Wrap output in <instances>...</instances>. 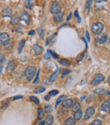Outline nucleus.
I'll use <instances>...</instances> for the list:
<instances>
[{
  "mask_svg": "<svg viewBox=\"0 0 110 125\" xmlns=\"http://www.w3.org/2000/svg\"><path fill=\"white\" fill-rule=\"evenodd\" d=\"M36 73V69L35 66H28L25 71V77H26L29 81H31L34 78L35 75Z\"/></svg>",
  "mask_w": 110,
  "mask_h": 125,
  "instance_id": "obj_1",
  "label": "nucleus"
},
{
  "mask_svg": "<svg viewBox=\"0 0 110 125\" xmlns=\"http://www.w3.org/2000/svg\"><path fill=\"white\" fill-rule=\"evenodd\" d=\"M103 25L101 22H97V23L93 24L92 26V31H93L94 34L99 35L102 33V31H103Z\"/></svg>",
  "mask_w": 110,
  "mask_h": 125,
  "instance_id": "obj_2",
  "label": "nucleus"
},
{
  "mask_svg": "<svg viewBox=\"0 0 110 125\" xmlns=\"http://www.w3.org/2000/svg\"><path fill=\"white\" fill-rule=\"evenodd\" d=\"M0 43H2L3 45H7L8 43H10V38L9 35L8 33L3 32L0 34Z\"/></svg>",
  "mask_w": 110,
  "mask_h": 125,
  "instance_id": "obj_3",
  "label": "nucleus"
},
{
  "mask_svg": "<svg viewBox=\"0 0 110 125\" xmlns=\"http://www.w3.org/2000/svg\"><path fill=\"white\" fill-rule=\"evenodd\" d=\"M61 10V6H60V3L57 1H54L52 3L51 7H50V12L52 14H55L57 12L60 11Z\"/></svg>",
  "mask_w": 110,
  "mask_h": 125,
  "instance_id": "obj_4",
  "label": "nucleus"
},
{
  "mask_svg": "<svg viewBox=\"0 0 110 125\" xmlns=\"http://www.w3.org/2000/svg\"><path fill=\"white\" fill-rule=\"evenodd\" d=\"M104 81V76L102 75V74H97L94 77V78L92 79V83H91L92 85H97V84L101 83Z\"/></svg>",
  "mask_w": 110,
  "mask_h": 125,
  "instance_id": "obj_5",
  "label": "nucleus"
},
{
  "mask_svg": "<svg viewBox=\"0 0 110 125\" xmlns=\"http://www.w3.org/2000/svg\"><path fill=\"white\" fill-rule=\"evenodd\" d=\"M53 15H53V20H54V21L56 23H59V22H61L63 21L64 14L61 11H59V12H57V13L53 14Z\"/></svg>",
  "mask_w": 110,
  "mask_h": 125,
  "instance_id": "obj_6",
  "label": "nucleus"
},
{
  "mask_svg": "<svg viewBox=\"0 0 110 125\" xmlns=\"http://www.w3.org/2000/svg\"><path fill=\"white\" fill-rule=\"evenodd\" d=\"M15 67H16V63H15V61H9L8 66H7V68H6L7 73H12V72H14L15 69Z\"/></svg>",
  "mask_w": 110,
  "mask_h": 125,
  "instance_id": "obj_7",
  "label": "nucleus"
},
{
  "mask_svg": "<svg viewBox=\"0 0 110 125\" xmlns=\"http://www.w3.org/2000/svg\"><path fill=\"white\" fill-rule=\"evenodd\" d=\"M95 113V110H94L93 107H89L86 111H85V120H88L90 117H92V116Z\"/></svg>",
  "mask_w": 110,
  "mask_h": 125,
  "instance_id": "obj_8",
  "label": "nucleus"
},
{
  "mask_svg": "<svg viewBox=\"0 0 110 125\" xmlns=\"http://www.w3.org/2000/svg\"><path fill=\"white\" fill-rule=\"evenodd\" d=\"M20 20L25 21L26 24H29L30 23V15H29V14H28L27 12H25V11L22 12V14L20 15Z\"/></svg>",
  "mask_w": 110,
  "mask_h": 125,
  "instance_id": "obj_9",
  "label": "nucleus"
},
{
  "mask_svg": "<svg viewBox=\"0 0 110 125\" xmlns=\"http://www.w3.org/2000/svg\"><path fill=\"white\" fill-rule=\"evenodd\" d=\"M73 104V100L71 99H64L62 101V105L64 108H69Z\"/></svg>",
  "mask_w": 110,
  "mask_h": 125,
  "instance_id": "obj_10",
  "label": "nucleus"
},
{
  "mask_svg": "<svg viewBox=\"0 0 110 125\" xmlns=\"http://www.w3.org/2000/svg\"><path fill=\"white\" fill-rule=\"evenodd\" d=\"M33 50H34L35 54H36V55H40V54L42 53L43 49H42V47H41L40 45L35 44L34 46H33Z\"/></svg>",
  "mask_w": 110,
  "mask_h": 125,
  "instance_id": "obj_11",
  "label": "nucleus"
},
{
  "mask_svg": "<svg viewBox=\"0 0 110 125\" xmlns=\"http://www.w3.org/2000/svg\"><path fill=\"white\" fill-rule=\"evenodd\" d=\"M110 108V100H108L106 101H104L102 105V110L103 112H109Z\"/></svg>",
  "mask_w": 110,
  "mask_h": 125,
  "instance_id": "obj_12",
  "label": "nucleus"
},
{
  "mask_svg": "<svg viewBox=\"0 0 110 125\" xmlns=\"http://www.w3.org/2000/svg\"><path fill=\"white\" fill-rule=\"evenodd\" d=\"M108 40V35L107 34H102L98 38H97V42L98 43H106V41Z\"/></svg>",
  "mask_w": 110,
  "mask_h": 125,
  "instance_id": "obj_13",
  "label": "nucleus"
},
{
  "mask_svg": "<svg viewBox=\"0 0 110 125\" xmlns=\"http://www.w3.org/2000/svg\"><path fill=\"white\" fill-rule=\"evenodd\" d=\"M25 7L28 9V10H32V8L34 7V2H33V0H25Z\"/></svg>",
  "mask_w": 110,
  "mask_h": 125,
  "instance_id": "obj_14",
  "label": "nucleus"
},
{
  "mask_svg": "<svg viewBox=\"0 0 110 125\" xmlns=\"http://www.w3.org/2000/svg\"><path fill=\"white\" fill-rule=\"evenodd\" d=\"M2 15H3V16H11L12 10L10 8H5L4 10L2 11Z\"/></svg>",
  "mask_w": 110,
  "mask_h": 125,
  "instance_id": "obj_15",
  "label": "nucleus"
},
{
  "mask_svg": "<svg viewBox=\"0 0 110 125\" xmlns=\"http://www.w3.org/2000/svg\"><path fill=\"white\" fill-rule=\"evenodd\" d=\"M19 19H20V17H19L18 15H11V21H10V24H12V25H15V24L18 23L19 21Z\"/></svg>",
  "mask_w": 110,
  "mask_h": 125,
  "instance_id": "obj_16",
  "label": "nucleus"
},
{
  "mask_svg": "<svg viewBox=\"0 0 110 125\" xmlns=\"http://www.w3.org/2000/svg\"><path fill=\"white\" fill-rule=\"evenodd\" d=\"M82 117V112L81 110H78L76 112H75V115H74V119L75 120H80Z\"/></svg>",
  "mask_w": 110,
  "mask_h": 125,
  "instance_id": "obj_17",
  "label": "nucleus"
},
{
  "mask_svg": "<svg viewBox=\"0 0 110 125\" xmlns=\"http://www.w3.org/2000/svg\"><path fill=\"white\" fill-rule=\"evenodd\" d=\"M71 111L72 112H76V111L80 110L81 109V105H80L79 102H76V103H74L73 105H71Z\"/></svg>",
  "mask_w": 110,
  "mask_h": 125,
  "instance_id": "obj_18",
  "label": "nucleus"
},
{
  "mask_svg": "<svg viewBox=\"0 0 110 125\" xmlns=\"http://www.w3.org/2000/svg\"><path fill=\"white\" fill-rule=\"evenodd\" d=\"M59 64L67 67V66H70V61H69V60H67V59H61L60 61H59Z\"/></svg>",
  "mask_w": 110,
  "mask_h": 125,
  "instance_id": "obj_19",
  "label": "nucleus"
},
{
  "mask_svg": "<svg viewBox=\"0 0 110 125\" xmlns=\"http://www.w3.org/2000/svg\"><path fill=\"white\" fill-rule=\"evenodd\" d=\"M53 123V117L52 115H48V116H47V117H46V121H45V124H48V125H50V124H52Z\"/></svg>",
  "mask_w": 110,
  "mask_h": 125,
  "instance_id": "obj_20",
  "label": "nucleus"
},
{
  "mask_svg": "<svg viewBox=\"0 0 110 125\" xmlns=\"http://www.w3.org/2000/svg\"><path fill=\"white\" fill-rule=\"evenodd\" d=\"M25 39H22L21 41L19 43V48H18V53H20L23 50L24 46H25Z\"/></svg>",
  "mask_w": 110,
  "mask_h": 125,
  "instance_id": "obj_21",
  "label": "nucleus"
},
{
  "mask_svg": "<svg viewBox=\"0 0 110 125\" xmlns=\"http://www.w3.org/2000/svg\"><path fill=\"white\" fill-rule=\"evenodd\" d=\"M58 73H59V69L56 70V72L51 76V77H50V78L48 79V81H50V83L54 82V81L56 80V78H57V77H58Z\"/></svg>",
  "mask_w": 110,
  "mask_h": 125,
  "instance_id": "obj_22",
  "label": "nucleus"
},
{
  "mask_svg": "<svg viewBox=\"0 0 110 125\" xmlns=\"http://www.w3.org/2000/svg\"><path fill=\"white\" fill-rule=\"evenodd\" d=\"M64 124H65L66 125H74L75 124H76V122H75V119L73 118V117H69V118L65 120Z\"/></svg>",
  "mask_w": 110,
  "mask_h": 125,
  "instance_id": "obj_23",
  "label": "nucleus"
},
{
  "mask_svg": "<svg viewBox=\"0 0 110 125\" xmlns=\"http://www.w3.org/2000/svg\"><path fill=\"white\" fill-rule=\"evenodd\" d=\"M44 117V112L42 108L38 109V116H37V119L38 120H41Z\"/></svg>",
  "mask_w": 110,
  "mask_h": 125,
  "instance_id": "obj_24",
  "label": "nucleus"
},
{
  "mask_svg": "<svg viewBox=\"0 0 110 125\" xmlns=\"http://www.w3.org/2000/svg\"><path fill=\"white\" fill-rule=\"evenodd\" d=\"M92 0H86V3H85V10H86V13H88L89 10H90L91 6H92Z\"/></svg>",
  "mask_w": 110,
  "mask_h": 125,
  "instance_id": "obj_25",
  "label": "nucleus"
},
{
  "mask_svg": "<svg viewBox=\"0 0 110 125\" xmlns=\"http://www.w3.org/2000/svg\"><path fill=\"white\" fill-rule=\"evenodd\" d=\"M44 91H45V88L42 87V86H41V87H37L34 89V92L36 93V94H38V93H42V92H44Z\"/></svg>",
  "mask_w": 110,
  "mask_h": 125,
  "instance_id": "obj_26",
  "label": "nucleus"
},
{
  "mask_svg": "<svg viewBox=\"0 0 110 125\" xmlns=\"http://www.w3.org/2000/svg\"><path fill=\"white\" fill-rule=\"evenodd\" d=\"M64 99H66V96L65 95H61V96H59V98L57 100V102H56V106H58V105H59V104L62 103V101Z\"/></svg>",
  "mask_w": 110,
  "mask_h": 125,
  "instance_id": "obj_27",
  "label": "nucleus"
},
{
  "mask_svg": "<svg viewBox=\"0 0 110 125\" xmlns=\"http://www.w3.org/2000/svg\"><path fill=\"white\" fill-rule=\"evenodd\" d=\"M30 100H31V101L34 102V103H36V105H39V104H40L39 99H38V98H36V96H31V97H30Z\"/></svg>",
  "mask_w": 110,
  "mask_h": 125,
  "instance_id": "obj_28",
  "label": "nucleus"
},
{
  "mask_svg": "<svg viewBox=\"0 0 110 125\" xmlns=\"http://www.w3.org/2000/svg\"><path fill=\"white\" fill-rule=\"evenodd\" d=\"M94 93L97 94H102L105 93V90H104L103 89H97L94 90Z\"/></svg>",
  "mask_w": 110,
  "mask_h": 125,
  "instance_id": "obj_29",
  "label": "nucleus"
},
{
  "mask_svg": "<svg viewBox=\"0 0 110 125\" xmlns=\"http://www.w3.org/2000/svg\"><path fill=\"white\" fill-rule=\"evenodd\" d=\"M45 111H46V112H48V113H51V112H53V107L50 105H47L46 106H45Z\"/></svg>",
  "mask_w": 110,
  "mask_h": 125,
  "instance_id": "obj_30",
  "label": "nucleus"
},
{
  "mask_svg": "<svg viewBox=\"0 0 110 125\" xmlns=\"http://www.w3.org/2000/svg\"><path fill=\"white\" fill-rule=\"evenodd\" d=\"M59 94V90H56V89H53V90L50 91L49 94H48V95L49 96H55L56 94Z\"/></svg>",
  "mask_w": 110,
  "mask_h": 125,
  "instance_id": "obj_31",
  "label": "nucleus"
},
{
  "mask_svg": "<svg viewBox=\"0 0 110 125\" xmlns=\"http://www.w3.org/2000/svg\"><path fill=\"white\" fill-rule=\"evenodd\" d=\"M38 33L40 34L41 38H43V35H44V29H43L42 27L39 28V29H38Z\"/></svg>",
  "mask_w": 110,
  "mask_h": 125,
  "instance_id": "obj_32",
  "label": "nucleus"
},
{
  "mask_svg": "<svg viewBox=\"0 0 110 125\" xmlns=\"http://www.w3.org/2000/svg\"><path fill=\"white\" fill-rule=\"evenodd\" d=\"M51 51H50L49 50H48V51H47V54H45V56H44V58L46 60H50V58H51Z\"/></svg>",
  "mask_w": 110,
  "mask_h": 125,
  "instance_id": "obj_33",
  "label": "nucleus"
},
{
  "mask_svg": "<svg viewBox=\"0 0 110 125\" xmlns=\"http://www.w3.org/2000/svg\"><path fill=\"white\" fill-rule=\"evenodd\" d=\"M39 74H40V69L37 71V74H36V79L34 80V82H33V83H37L38 82H39Z\"/></svg>",
  "mask_w": 110,
  "mask_h": 125,
  "instance_id": "obj_34",
  "label": "nucleus"
},
{
  "mask_svg": "<svg viewBox=\"0 0 110 125\" xmlns=\"http://www.w3.org/2000/svg\"><path fill=\"white\" fill-rule=\"evenodd\" d=\"M101 124H102V121L99 120V119H96L92 124V125H101Z\"/></svg>",
  "mask_w": 110,
  "mask_h": 125,
  "instance_id": "obj_35",
  "label": "nucleus"
},
{
  "mask_svg": "<svg viewBox=\"0 0 110 125\" xmlns=\"http://www.w3.org/2000/svg\"><path fill=\"white\" fill-rule=\"evenodd\" d=\"M71 73L70 70H65V71L63 72V73H62V77H64L66 75H68L69 73Z\"/></svg>",
  "mask_w": 110,
  "mask_h": 125,
  "instance_id": "obj_36",
  "label": "nucleus"
},
{
  "mask_svg": "<svg viewBox=\"0 0 110 125\" xmlns=\"http://www.w3.org/2000/svg\"><path fill=\"white\" fill-rule=\"evenodd\" d=\"M8 105H9V103H8V101H4L3 103V106H2V108H3V109H7V107L8 106Z\"/></svg>",
  "mask_w": 110,
  "mask_h": 125,
  "instance_id": "obj_37",
  "label": "nucleus"
},
{
  "mask_svg": "<svg viewBox=\"0 0 110 125\" xmlns=\"http://www.w3.org/2000/svg\"><path fill=\"white\" fill-rule=\"evenodd\" d=\"M4 61H5V57L3 55V54H1V55H0V64L2 65Z\"/></svg>",
  "mask_w": 110,
  "mask_h": 125,
  "instance_id": "obj_38",
  "label": "nucleus"
},
{
  "mask_svg": "<svg viewBox=\"0 0 110 125\" xmlns=\"http://www.w3.org/2000/svg\"><path fill=\"white\" fill-rule=\"evenodd\" d=\"M56 38H57V34L54 33V34H53V36H52V38H51V42H52V43H54V42L56 41Z\"/></svg>",
  "mask_w": 110,
  "mask_h": 125,
  "instance_id": "obj_39",
  "label": "nucleus"
},
{
  "mask_svg": "<svg viewBox=\"0 0 110 125\" xmlns=\"http://www.w3.org/2000/svg\"><path fill=\"white\" fill-rule=\"evenodd\" d=\"M83 55H84V53H82V54H81V55H79L77 57V61H81V60H82V58H83Z\"/></svg>",
  "mask_w": 110,
  "mask_h": 125,
  "instance_id": "obj_40",
  "label": "nucleus"
},
{
  "mask_svg": "<svg viewBox=\"0 0 110 125\" xmlns=\"http://www.w3.org/2000/svg\"><path fill=\"white\" fill-rule=\"evenodd\" d=\"M85 37H86V38H87V41L90 42L91 41V40H90V35H89L88 31H85Z\"/></svg>",
  "mask_w": 110,
  "mask_h": 125,
  "instance_id": "obj_41",
  "label": "nucleus"
},
{
  "mask_svg": "<svg viewBox=\"0 0 110 125\" xmlns=\"http://www.w3.org/2000/svg\"><path fill=\"white\" fill-rule=\"evenodd\" d=\"M75 15H76V16L77 17V19H78V22H79V23H80V22H81V18H80L79 15H78V12H77V11L75 12Z\"/></svg>",
  "mask_w": 110,
  "mask_h": 125,
  "instance_id": "obj_42",
  "label": "nucleus"
},
{
  "mask_svg": "<svg viewBox=\"0 0 110 125\" xmlns=\"http://www.w3.org/2000/svg\"><path fill=\"white\" fill-rule=\"evenodd\" d=\"M51 55L53 56V58H54V59H58V55L55 54L54 52H51Z\"/></svg>",
  "mask_w": 110,
  "mask_h": 125,
  "instance_id": "obj_43",
  "label": "nucleus"
},
{
  "mask_svg": "<svg viewBox=\"0 0 110 125\" xmlns=\"http://www.w3.org/2000/svg\"><path fill=\"white\" fill-rule=\"evenodd\" d=\"M71 16H72V13H70V14H69V15H68V17H67V19H66V21H69L70 20Z\"/></svg>",
  "mask_w": 110,
  "mask_h": 125,
  "instance_id": "obj_44",
  "label": "nucleus"
},
{
  "mask_svg": "<svg viewBox=\"0 0 110 125\" xmlns=\"http://www.w3.org/2000/svg\"><path fill=\"white\" fill-rule=\"evenodd\" d=\"M17 99H22V96H15V97L13 98V100H17Z\"/></svg>",
  "mask_w": 110,
  "mask_h": 125,
  "instance_id": "obj_45",
  "label": "nucleus"
},
{
  "mask_svg": "<svg viewBox=\"0 0 110 125\" xmlns=\"http://www.w3.org/2000/svg\"><path fill=\"white\" fill-rule=\"evenodd\" d=\"M28 34H29L30 36H31V35L33 36V35H35V31H33V30H32V31H30Z\"/></svg>",
  "mask_w": 110,
  "mask_h": 125,
  "instance_id": "obj_46",
  "label": "nucleus"
},
{
  "mask_svg": "<svg viewBox=\"0 0 110 125\" xmlns=\"http://www.w3.org/2000/svg\"><path fill=\"white\" fill-rule=\"evenodd\" d=\"M107 0H95L96 3H102V2H106Z\"/></svg>",
  "mask_w": 110,
  "mask_h": 125,
  "instance_id": "obj_47",
  "label": "nucleus"
},
{
  "mask_svg": "<svg viewBox=\"0 0 110 125\" xmlns=\"http://www.w3.org/2000/svg\"><path fill=\"white\" fill-rule=\"evenodd\" d=\"M43 124H45V122H43V121H42V122H40L37 124V125H43Z\"/></svg>",
  "mask_w": 110,
  "mask_h": 125,
  "instance_id": "obj_48",
  "label": "nucleus"
},
{
  "mask_svg": "<svg viewBox=\"0 0 110 125\" xmlns=\"http://www.w3.org/2000/svg\"><path fill=\"white\" fill-rule=\"evenodd\" d=\"M3 66H0V75H1V73H2V71H3Z\"/></svg>",
  "mask_w": 110,
  "mask_h": 125,
  "instance_id": "obj_49",
  "label": "nucleus"
},
{
  "mask_svg": "<svg viewBox=\"0 0 110 125\" xmlns=\"http://www.w3.org/2000/svg\"><path fill=\"white\" fill-rule=\"evenodd\" d=\"M49 97H50L49 95H48V96H45V100H49Z\"/></svg>",
  "mask_w": 110,
  "mask_h": 125,
  "instance_id": "obj_50",
  "label": "nucleus"
},
{
  "mask_svg": "<svg viewBox=\"0 0 110 125\" xmlns=\"http://www.w3.org/2000/svg\"><path fill=\"white\" fill-rule=\"evenodd\" d=\"M106 94H107V95H109V91H107V92H106Z\"/></svg>",
  "mask_w": 110,
  "mask_h": 125,
  "instance_id": "obj_51",
  "label": "nucleus"
},
{
  "mask_svg": "<svg viewBox=\"0 0 110 125\" xmlns=\"http://www.w3.org/2000/svg\"><path fill=\"white\" fill-rule=\"evenodd\" d=\"M0 50H1V48H0Z\"/></svg>",
  "mask_w": 110,
  "mask_h": 125,
  "instance_id": "obj_52",
  "label": "nucleus"
}]
</instances>
